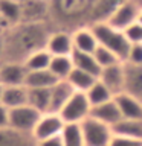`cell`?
<instances>
[{
	"instance_id": "31",
	"label": "cell",
	"mask_w": 142,
	"mask_h": 146,
	"mask_svg": "<svg viewBox=\"0 0 142 146\" xmlns=\"http://www.w3.org/2000/svg\"><path fill=\"white\" fill-rule=\"evenodd\" d=\"M93 56L101 66V68H107V67H112V66H116V64L122 62L116 56V53H113L112 50H109L104 46H98V49L93 52Z\"/></svg>"
},
{
	"instance_id": "22",
	"label": "cell",
	"mask_w": 142,
	"mask_h": 146,
	"mask_svg": "<svg viewBox=\"0 0 142 146\" xmlns=\"http://www.w3.org/2000/svg\"><path fill=\"white\" fill-rule=\"evenodd\" d=\"M72 59H73V66L75 68H80V70L90 73L92 76L98 78L102 73V68L98 64V61L95 59L93 53H84V52H78V50H73L72 53Z\"/></svg>"
},
{
	"instance_id": "14",
	"label": "cell",
	"mask_w": 142,
	"mask_h": 146,
	"mask_svg": "<svg viewBox=\"0 0 142 146\" xmlns=\"http://www.w3.org/2000/svg\"><path fill=\"white\" fill-rule=\"evenodd\" d=\"M90 116L96 119V120L105 123L109 126H115L118 122L122 120V116H121V111L118 108V104L116 100H110V102H105L102 105H98V107H92V111H90Z\"/></svg>"
},
{
	"instance_id": "4",
	"label": "cell",
	"mask_w": 142,
	"mask_h": 146,
	"mask_svg": "<svg viewBox=\"0 0 142 146\" xmlns=\"http://www.w3.org/2000/svg\"><path fill=\"white\" fill-rule=\"evenodd\" d=\"M80 125H81L82 135H84L86 146H109L112 139L115 137L112 126L96 120L92 116L87 117Z\"/></svg>"
},
{
	"instance_id": "38",
	"label": "cell",
	"mask_w": 142,
	"mask_h": 146,
	"mask_svg": "<svg viewBox=\"0 0 142 146\" xmlns=\"http://www.w3.org/2000/svg\"><path fill=\"white\" fill-rule=\"evenodd\" d=\"M3 91H5V85L0 82V104H2V98H3Z\"/></svg>"
},
{
	"instance_id": "7",
	"label": "cell",
	"mask_w": 142,
	"mask_h": 146,
	"mask_svg": "<svg viewBox=\"0 0 142 146\" xmlns=\"http://www.w3.org/2000/svg\"><path fill=\"white\" fill-rule=\"evenodd\" d=\"M64 126H66V123H64V120L58 113H46L41 116L32 135H34L37 141H43V140L52 139V137L61 135Z\"/></svg>"
},
{
	"instance_id": "37",
	"label": "cell",
	"mask_w": 142,
	"mask_h": 146,
	"mask_svg": "<svg viewBox=\"0 0 142 146\" xmlns=\"http://www.w3.org/2000/svg\"><path fill=\"white\" fill-rule=\"evenodd\" d=\"M9 27H11V26H9L8 23L5 21V18H3L2 15H0V34H5V32H6V31L9 29Z\"/></svg>"
},
{
	"instance_id": "10",
	"label": "cell",
	"mask_w": 142,
	"mask_h": 146,
	"mask_svg": "<svg viewBox=\"0 0 142 146\" xmlns=\"http://www.w3.org/2000/svg\"><path fill=\"white\" fill-rule=\"evenodd\" d=\"M142 9L137 6V5L133 2V0H128L127 3H124L121 8L116 11V14L112 17V20L109 21L110 26H113L115 29L118 31H125L128 29L131 25H135L139 20Z\"/></svg>"
},
{
	"instance_id": "2",
	"label": "cell",
	"mask_w": 142,
	"mask_h": 146,
	"mask_svg": "<svg viewBox=\"0 0 142 146\" xmlns=\"http://www.w3.org/2000/svg\"><path fill=\"white\" fill-rule=\"evenodd\" d=\"M96 0H49L48 25L54 31L75 32L89 26V17Z\"/></svg>"
},
{
	"instance_id": "19",
	"label": "cell",
	"mask_w": 142,
	"mask_h": 146,
	"mask_svg": "<svg viewBox=\"0 0 142 146\" xmlns=\"http://www.w3.org/2000/svg\"><path fill=\"white\" fill-rule=\"evenodd\" d=\"M122 119H142V100L133 98L127 93L115 96Z\"/></svg>"
},
{
	"instance_id": "29",
	"label": "cell",
	"mask_w": 142,
	"mask_h": 146,
	"mask_svg": "<svg viewBox=\"0 0 142 146\" xmlns=\"http://www.w3.org/2000/svg\"><path fill=\"white\" fill-rule=\"evenodd\" d=\"M86 94H87V98H89V100H90L92 107H98V105H102V104L110 102V100L115 99L113 93L99 79H98V82H96V84L92 87V88L87 91Z\"/></svg>"
},
{
	"instance_id": "13",
	"label": "cell",
	"mask_w": 142,
	"mask_h": 146,
	"mask_svg": "<svg viewBox=\"0 0 142 146\" xmlns=\"http://www.w3.org/2000/svg\"><path fill=\"white\" fill-rule=\"evenodd\" d=\"M21 3V23H44L49 18L48 0H20Z\"/></svg>"
},
{
	"instance_id": "30",
	"label": "cell",
	"mask_w": 142,
	"mask_h": 146,
	"mask_svg": "<svg viewBox=\"0 0 142 146\" xmlns=\"http://www.w3.org/2000/svg\"><path fill=\"white\" fill-rule=\"evenodd\" d=\"M61 139L64 146H86L80 123H69V125L64 126L61 132Z\"/></svg>"
},
{
	"instance_id": "36",
	"label": "cell",
	"mask_w": 142,
	"mask_h": 146,
	"mask_svg": "<svg viewBox=\"0 0 142 146\" xmlns=\"http://www.w3.org/2000/svg\"><path fill=\"white\" fill-rule=\"evenodd\" d=\"M38 146H64V143H63L61 135H58V137H52V139L38 141Z\"/></svg>"
},
{
	"instance_id": "23",
	"label": "cell",
	"mask_w": 142,
	"mask_h": 146,
	"mask_svg": "<svg viewBox=\"0 0 142 146\" xmlns=\"http://www.w3.org/2000/svg\"><path fill=\"white\" fill-rule=\"evenodd\" d=\"M0 15L9 26H17L23 21L20 0H0Z\"/></svg>"
},
{
	"instance_id": "42",
	"label": "cell",
	"mask_w": 142,
	"mask_h": 146,
	"mask_svg": "<svg viewBox=\"0 0 142 146\" xmlns=\"http://www.w3.org/2000/svg\"><path fill=\"white\" fill-rule=\"evenodd\" d=\"M48 2H49V0H48Z\"/></svg>"
},
{
	"instance_id": "3",
	"label": "cell",
	"mask_w": 142,
	"mask_h": 146,
	"mask_svg": "<svg viewBox=\"0 0 142 146\" xmlns=\"http://www.w3.org/2000/svg\"><path fill=\"white\" fill-rule=\"evenodd\" d=\"M92 29H93L96 38H98L99 46H104L109 50H112L113 53H116V56L122 62L127 61L131 44L122 31L115 29L109 23H98V25L92 26Z\"/></svg>"
},
{
	"instance_id": "25",
	"label": "cell",
	"mask_w": 142,
	"mask_h": 146,
	"mask_svg": "<svg viewBox=\"0 0 142 146\" xmlns=\"http://www.w3.org/2000/svg\"><path fill=\"white\" fill-rule=\"evenodd\" d=\"M50 96L52 88H29V105L41 114L50 113Z\"/></svg>"
},
{
	"instance_id": "32",
	"label": "cell",
	"mask_w": 142,
	"mask_h": 146,
	"mask_svg": "<svg viewBox=\"0 0 142 146\" xmlns=\"http://www.w3.org/2000/svg\"><path fill=\"white\" fill-rule=\"evenodd\" d=\"M124 34H125L127 40L130 41V44H142V25L139 21L135 23V25H131L128 29L124 31Z\"/></svg>"
},
{
	"instance_id": "15",
	"label": "cell",
	"mask_w": 142,
	"mask_h": 146,
	"mask_svg": "<svg viewBox=\"0 0 142 146\" xmlns=\"http://www.w3.org/2000/svg\"><path fill=\"white\" fill-rule=\"evenodd\" d=\"M73 36V46L75 50L78 52H84V53H93L98 49V38H96L92 26H84L76 29L75 32H72Z\"/></svg>"
},
{
	"instance_id": "18",
	"label": "cell",
	"mask_w": 142,
	"mask_h": 146,
	"mask_svg": "<svg viewBox=\"0 0 142 146\" xmlns=\"http://www.w3.org/2000/svg\"><path fill=\"white\" fill-rule=\"evenodd\" d=\"M124 93L142 100V66L125 62V88Z\"/></svg>"
},
{
	"instance_id": "9",
	"label": "cell",
	"mask_w": 142,
	"mask_h": 146,
	"mask_svg": "<svg viewBox=\"0 0 142 146\" xmlns=\"http://www.w3.org/2000/svg\"><path fill=\"white\" fill-rule=\"evenodd\" d=\"M99 81L112 91L113 96L124 93V88H125V62H119L116 66L102 68Z\"/></svg>"
},
{
	"instance_id": "21",
	"label": "cell",
	"mask_w": 142,
	"mask_h": 146,
	"mask_svg": "<svg viewBox=\"0 0 142 146\" xmlns=\"http://www.w3.org/2000/svg\"><path fill=\"white\" fill-rule=\"evenodd\" d=\"M115 135L142 141V119H122L113 126Z\"/></svg>"
},
{
	"instance_id": "17",
	"label": "cell",
	"mask_w": 142,
	"mask_h": 146,
	"mask_svg": "<svg viewBox=\"0 0 142 146\" xmlns=\"http://www.w3.org/2000/svg\"><path fill=\"white\" fill-rule=\"evenodd\" d=\"M2 104L8 110L18 108L29 105V88L26 85H17V87H5Z\"/></svg>"
},
{
	"instance_id": "11",
	"label": "cell",
	"mask_w": 142,
	"mask_h": 146,
	"mask_svg": "<svg viewBox=\"0 0 142 146\" xmlns=\"http://www.w3.org/2000/svg\"><path fill=\"white\" fill-rule=\"evenodd\" d=\"M128 0H96L89 17V26L98 23H109L116 11Z\"/></svg>"
},
{
	"instance_id": "39",
	"label": "cell",
	"mask_w": 142,
	"mask_h": 146,
	"mask_svg": "<svg viewBox=\"0 0 142 146\" xmlns=\"http://www.w3.org/2000/svg\"><path fill=\"white\" fill-rule=\"evenodd\" d=\"M133 2H135V3L137 5V6H139V8L142 9V0H133Z\"/></svg>"
},
{
	"instance_id": "5",
	"label": "cell",
	"mask_w": 142,
	"mask_h": 146,
	"mask_svg": "<svg viewBox=\"0 0 142 146\" xmlns=\"http://www.w3.org/2000/svg\"><path fill=\"white\" fill-rule=\"evenodd\" d=\"M92 105L86 93L75 91V94L69 99V102L63 107V110L58 114L61 116L66 125L69 123H81L87 117H90Z\"/></svg>"
},
{
	"instance_id": "20",
	"label": "cell",
	"mask_w": 142,
	"mask_h": 146,
	"mask_svg": "<svg viewBox=\"0 0 142 146\" xmlns=\"http://www.w3.org/2000/svg\"><path fill=\"white\" fill-rule=\"evenodd\" d=\"M0 146H38V141L32 134H25L6 128L0 131Z\"/></svg>"
},
{
	"instance_id": "1",
	"label": "cell",
	"mask_w": 142,
	"mask_h": 146,
	"mask_svg": "<svg viewBox=\"0 0 142 146\" xmlns=\"http://www.w3.org/2000/svg\"><path fill=\"white\" fill-rule=\"evenodd\" d=\"M52 29L44 23H20L3 34V62H25L32 53L46 49Z\"/></svg>"
},
{
	"instance_id": "6",
	"label": "cell",
	"mask_w": 142,
	"mask_h": 146,
	"mask_svg": "<svg viewBox=\"0 0 142 146\" xmlns=\"http://www.w3.org/2000/svg\"><path fill=\"white\" fill-rule=\"evenodd\" d=\"M41 114L38 110H35L31 105H25V107H18L9 110V126L14 131L25 132V134H32L35 126L38 125Z\"/></svg>"
},
{
	"instance_id": "41",
	"label": "cell",
	"mask_w": 142,
	"mask_h": 146,
	"mask_svg": "<svg viewBox=\"0 0 142 146\" xmlns=\"http://www.w3.org/2000/svg\"><path fill=\"white\" fill-rule=\"evenodd\" d=\"M0 67H2V62H0Z\"/></svg>"
},
{
	"instance_id": "40",
	"label": "cell",
	"mask_w": 142,
	"mask_h": 146,
	"mask_svg": "<svg viewBox=\"0 0 142 146\" xmlns=\"http://www.w3.org/2000/svg\"><path fill=\"white\" fill-rule=\"evenodd\" d=\"M137 21H139L141 25H142V11H141V15H139V20H137Z\"/></svg>"
},
{
	"instance_id": "33",
	"label": "cell",
	"mask_w": 142,
	"mask_h": 146,
	"mask_svg": "<svg viewBox=\"0 0 142 146\" xmlns=\"http://www.w3.org/2000/svg\"><path fill=\"white\" fill-rule=\"evenodd\" d=\"M127 64L131 66H142V44H133L127 58Z\"/></svg>"
},
{
	"instance_id": "27",
	"label": "cell",
	"mask_w": 142,
	"mask_h": 146,
	"mask_svg": "<svg viewBox=\"0 0 142 146\" xmlns=\"http://www.w3.org/2000/svg\"><path fill=\"white\" fill-rule=\"evenodd\" d=\"M73 68L75 66H73V59L70 55V56H54L49 70L54 73L58 81H66L73 72Z\"/></svg>"
},
{
	"instance_id": "35",
	"label": "cell",
	"mask_w": 142,
	"mask_h": 146,
	"mask_svg": "<svg viewBox=\"0 0 142 146\" xmlns=\"http://www.w3.org/2000/svg\"><path fill=\"white\" fill-rule=\"evenodd\" d=\"M8 126H9V110L3 104H0V131L6 129Z\"/></svg>"
},
{
	"instance_id": "12",
	"label": "cell",
	"mask_w": 142,
	"mask_h": 146,
	"mask_svg": "<svg viewBox=\"0 0 142 146\" xmlns=\"http://www.w3.org/2000/svg\"><path fill=\"white\" fill-rule=\"evenodd\" d=\"M27 67L25 62H2L0 67V82L5 87H17L26 85Z\"/></svg>"
},
{
	"instance_id": "24",
	"label": "cell",
	"mask_w": 142,
	"mask_h": 146,
	"mask_svg": "<svg viewBox=\"0 0 142 146\" xmlns=\"http://www.w3.org/2000/svg\"><path fill=\"white\" fill-rule=\"evenodd\" d=\"M58 82L55 75L50 70H38V72H29L26 78V87L27 88H52Z\"/></svg>"
},
{
	"instance_id": "34",
	"label": "cell",
	"mask_w": 142,
	"mask_h": 146,
	"mask_svg": "<svg viewBox=\"0 0 142 146\" xmlns=\"http://www.w3.org/2000/svg\"><path fill=\"white\" fill-rule=\"evenodd\" d=\"M109 146H142V141L137 140H131L127 137H121V135H115Z\"/></svg>"
},
{
	"instance_id": "26",
	"label": "cell",
	"mask_w": 142,
	"mask_h": 146,
	"mask_svg": "<svg viewBox=\"0 0 142 146\" xmlns=\"http://www.w3.org/2000/svg\"><path fill=\"white\" fill-rule=\"evenodd\" d=\"M67 81L70 82L72 87L76 91L87 93V91L98 82V78L92 76L90 73H86V72L80 70V68H73V72L70 73V76L67 78Z\"/></svg>"
},
{
	"instance_id": "16",
	"label": "cell",
	"mask_w": 142,
	"mask_h": 146,
	"mask_svg": "<svg viewBox=\"0 0 142 146\" xmlns=\"http://www.w3.org/2000/svg\"><path fill=\"white\" fill-rule=\"evenodd\" d=\"M75 88L72 84L66 81H58L52 87V96H50V113H60L63 107L69 102V99L75 94Z\"/></svg>"
},
{
	"instance_id": "8",
	"label": "cell",
	"mask_w": 142,
	"mask_h": 146,
	"mask_svg": "<svg viewBox=\"0 0 142 146\" xmlns=\"http://www.w3.org/2000/svg\"><path fill=\"white\" fill-rule=\"evenodd\" d=\"M46 49L52 56H70L75 50L72 32L54 31L48 40Z\"/></svg>"
},
{
	"instance_id": "28",
	"label": "cell",
	"mask_w": 142,
	"mask_h": 146,
	"mask_svg": "<svg viewBox=\"0 0 142 146\" xmlns=\"http://www.w3.org/2000/svg\"><path fill=\"white\" fill-rule=\"evenodd\" d=\"M52 55L48 52V49H41L38 52L32 53L25 61V66L29 72H38V70H49L50 62H52Z\"/></svg>"
}]
</instances>
